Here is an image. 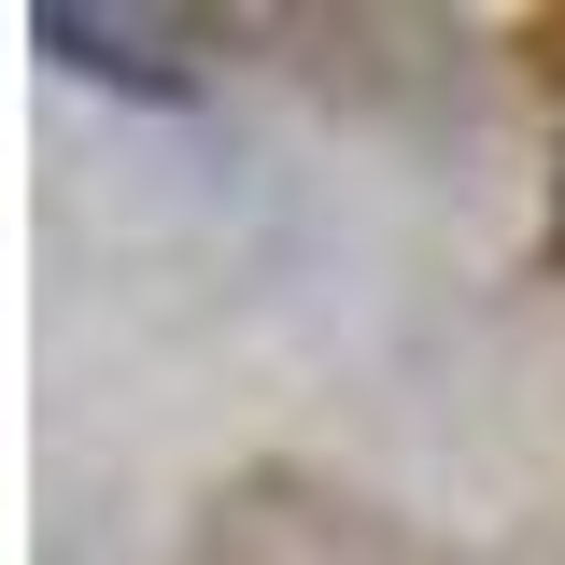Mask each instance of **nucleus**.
I'll return each mask as SVG.
<instances>
[{
	"instance_id": "obj_1",
	"label": "nucleus",
	"mask_w": 565,
	"mask_h": 565,
	"mask_svg": "<svg viewBox=\"0 0 565 565\" xmlns=\"http://www.w3.org/2000/svg\"><path fill=\"white\" fill-rule=\"evenodd\" d=\"M29 29H43L71 71H114V85H141V99H184V71L156 57V29H141V14H85V0H43Z\"/></svg>"
}]
</instances>
